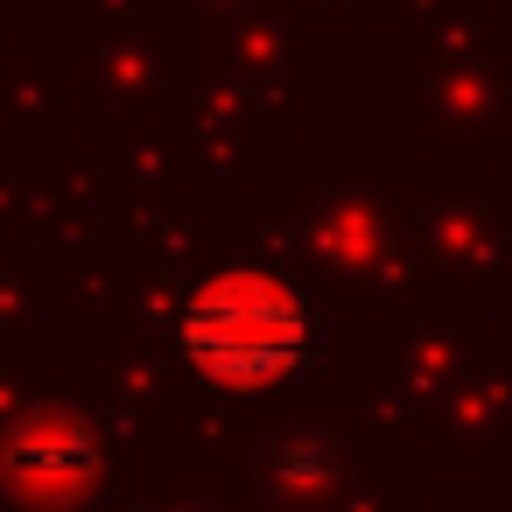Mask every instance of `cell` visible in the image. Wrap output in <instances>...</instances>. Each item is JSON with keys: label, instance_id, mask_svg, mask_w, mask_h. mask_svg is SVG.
I'll return each instance as SVG.
<instances>
[{"label": "cell", "instance_id": "obj_1", "mask_svg": "<svg viewBox=\"0 0 512 512\" xmlns=\"http://www.w3.org/2000/svg\"><path fill=\"white\" fill-rule=\"evenodd\" d=\"M190 351L225 372V379H260L274 365H288L302 351V316L267 288V281H225L197 302L190 316Z\"/></svg>", "mask_w": 512, "mask_h": 512}]
</instances>
